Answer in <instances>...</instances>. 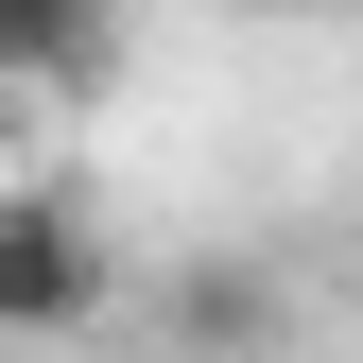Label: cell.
Returning <instances> with one entry per match:
<instances>
[{"label": "cell", "instance_id": "obj_2", "mask_svg": "<svg viewBox=\"0 0 363 363\" xmlns=\"http://www.w3.org/2000/svg\"><path fill=\"white\" fill-rule=\"evenodd\" d=\"M121 0H0V104H52V86H104Z\"/></svg>", "mask_w": 363, "mask_h": 363}, {"label": "cell", "instance_id": "obj_3", "mask_svg": "<svg viewBox=\"0 0 363 363\" xmlns=\"http://www.w3.org/2000/svg\"><path fill=\"white\" fill-rule=\"evenodd\" d=\"M173 329H191V346H242V329H259V294H225V277H191V294H173Z\"/></svg>", "mask_w": 363, "mask_h": 363}, {"label": "cell", "instance_id": "obj_1", "mask_svg": "<svg viewBox=\"0 0 363 363\" xmlns=\"http://www.w3.org/2000/svg\"><path fill=\"white\" fill-rule=\"evenodd\" d=\"M104 294H121L104 208L52 191V173H18V191H0V329H18V346H52V329H86Z\"/></svg>", "mask_w": 363, "mask_h": 363}]
</instances>
